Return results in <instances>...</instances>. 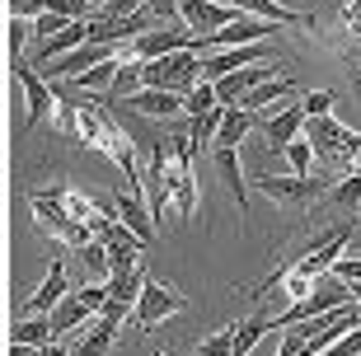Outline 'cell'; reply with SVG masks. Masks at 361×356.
<instances>
[{
  "label": "cell",
  "instance_id": "obj_35",
  "mask_svg": "<svg viewBox=\"0 0 361 356\" xmlns=\"http://www.w3.org/2000/svg\"><path fill=\"white\" fill-rule=\"evenodd\" d=\"M66 28H71V19H61V14L47 10L38 24H33V33H38V42H47V38H56V33H66Z\"/></svg>",
  "mask_w": 361,
  "mask_h": 356
},
{
  "label": "cell",
  "instance_id": "obj_44",
  "mask_svg": "<svg viewBox=\"0 0 361 356\" xmlns=\"http://www.w3.org/2000/svg\"><path fill=\"white\" fill-rule=\"evenodd\" d=\"M38 356H71V352H66V347H61V343H47V347H42Z\"/></svg>",
  "mask_w": 361,
  "mask_h": 356
},
{
  "label": "cell",
  "instance_id": "obj_2",
  "mask_svg": "<svg viewBox=\"0 0 361 356\" xmlns=\"http://www.w3.org/2000/svg\"><path fill=\"white\" fill-rule=\"evenodd\" d=\"M192 155H197L192 136L178 132V136H174V150H169V164H164V183H169V192H174V211H178V216H192V211H197V178H192Z\"/></svg>",
  "mask_w": 361,
  "mask_h": 356
},
{
  "label": "cell",
  "instance_id": "obj_47",
  "mask_svg": "<svg viewBox=\"0 0 361 356\" xmlns=\"http://www.w3.org/2000/svg\"><path fill=\"white\" fill-rule=\"evenodd\" d=\"M90 5H94V10H104V5H108V0H90Z\"/></svg>",
  "mask_w": 361,
  "mask_h": 356
},
{
  "label": "cell",
  "instance_id": "obj_12",
  "mask_svg": "<svg viewBox=\"0 0 361 356\" xmlns=\"http://www.w3.org/2000/svg\"><path fill=\"white\" fill-rule=\"evenodd\" d=\"M263 80H272L268 66H244V70H235V75L216 80V104H221V108H240V99L249 90H258Z\"/></svg>",
  "mask_w": 361,
  "mask_h": 356
},
{
  "label": "cell",
  "instance_id": "obj_6",
  "mask_svg": "<svg viewBox=\"0 0 361 356\" xmlns=\"http://www.w3.org/2000/svg\"><path fill=\"white\" fill-rule=\"evenodd\" d=\"M183 309H188L183 290L164 286V281H146V290H141V300H136V324H141V329H155L160 319H169V314H183Z\"/></svg>",
  "mask_w": 361,
  "mask_h": 356
},
{
  "label": "cell",
  "instance_id": "obj_11",
  "mask_svg": "<svg viewBox=\"0 0 361 356\" xmlns=\"http://www.w3.org/2000/svg\"><path fill=\"white\" fill-rule=\"evenodd\" d=\"M66 295H71V290H66V263H61V258H52V267H47L42 286L24 300V309H28V314H52V309L66 300Z\"/></svg>",
  "mask_w": 361,
  "mask_h": 356
},
{
  "label": "cell",
  "instance_id": "obj_24",
  "mask_svg": "<svg viewBox=\"0 0 361 356\" xmlns=\"http://www.w3.org/2000/svg\"><path fill=\"white\" fill-rule=\"evenodd\" d=\"M221 118H226V108L216 104L212 113H202V118H192V122H188V136H192V145H197V150H202L207 141L216 145V132H221Z\"/></svg>",
  "mask_w": 361,
  "mask_h": 356
},
{
  "label": "cell",
  "instance_id": "obj_37",
  "mask_svg": "<svg viewBox=\"0 0 361 356\" xmlns=\"http://www.w3.org/2000/svg\"><path fill=\"white\" fill-rule=\"evenodd\" d=\"M305 113H310V118H329V113H334V94H329V90L305 94Z\"/></svg>",
  "mask_w": 361,
  "mask_h": 356
},
{
  "label": "cell",
  "instance_id": "obj_16",
  "mask_svg": "<svg viewBox=\"0 0 361 356\" xmlns=\"http://www.w3.org/2000/svg\"><path fill=\"white\" fill-rule=\"evenodd\" d=\"M212 159H216V169H221V178H226V188L235 192V202H240V216H244V211H249V188H244V173H240V150L216 145Z\"/></svg>",
  "mask_w": 361,
  "mask_h": 356
},
{
  "label": "cell",
  "instance_id": "obj_29",
  "mask_svg": "<svg viewBox=\"0 0 361 356\" xmlns=\"http://www.w3.org/2000/svg\"><path fill=\"white\" fill-rule=\"evenodd\" d=\"M281 155H286V164H291V173H295V178H310V159H314V150H310V141H305V136H295V141L286 145Z\"/></svg>",
  "mask_w": 361,
  "mask_h": 356
},
{
  "label": "cell",
  "instance_id": "obj_20",
  "mask_svg": "<svg viewBox=\"0 0 361 356\" xmlns=\"http://www.w3.org/2000/svg\"><path fill=\"white\" fill-rule=\"evenodd\" d=\"M118 66H122V56H113V61H104V66H94V70H85V75H75V80H71V90L99 94V99H104V94L113 90V80H118Z\"/></svg>",
  "mask_w": 361,
  "mask_h": 356
},
{
  "label": "cell",
  "instance_id": "obj_36",
  "mask_svg": "<svg viewBox=\"0 0 361 356\" xmlns=\"http://www.w3.org/2000/svg\"><path fill=\"white\" fill-rule=\"evenodd\" d=\"M28 33H33V24H28V19H10V56H14V61L24 56V42H28Z\"/></svg>",
  "mask_w": 361,
  "mask_h": 356
},
{
  "label": "cell",
  "instance_id": "obj_23",
  "mask_svg": "<svg viewBox=\"0 0 361 356\" xmlns=\"http://www.w3.org/2000/svg\"><path fill=\"white\" fill-rule=\"evenodd\" d=\"M291 90H295L291 80H263L258 90H249V94L240 99V108H249V113H258V108H268V104H277V99H286Z\"/></svg>",
  "mask_w": 361,
  "mask_h": 356
},
{
  "label": "cell",
  "instance_id": "obj_46",
  "mask_svg": "<svg viewBox=\"0 0 361 356\" xmlns=\"http://www.w3.org/2000/svg\"><path fill=\"white\" fill-rule=\"evenodd\" d=\"M352 173H357V178H361V155H357V164H352Z\"/></svg>",
  "mask_w": 361,
  "mask_h": 356
},
{
  "label": "cell",
  "instance_id": "obj_8",
  "mask_svg": "<svg viewBox=\"0 0 361 356\" xmlns=\"http://www.w3.org/2000/svg\"><path fill=\"white\" fill-rule=\"evenodd\" d=\"M254 188L263 192L268 202H277V207H305V202L319 197V178H272V173H263V178H254Z\"/></svg>",
  "mask_w": 361,
  "mask_h": 356
},
{
  "label": "cell",
  "instance_id": "obj_1",
  "mask_svg": "<svg viewBox=\"0 0 361 356\" xmlns=\"http://www.w3.org/2000/svg\"><path fill=\"white\" fill-rule=\"evenodd\" d=\"M343 305H352V286H348V281H338L334 272H329V277L314 281V290H310L305 300H295V305H286V309H281V314H277V329H291V324L319 319V314H329V309H343Z\"/></svg>",
  "mask_w": 361,
  "mask_h": 356
},
{
  "label": "cell",
  "instance_id": "obj_17",
  "mask_svg": "<svg viewBox=\"0 0 361 356\" xmlns=\"http://www.w3.org/2000/svg\"><path fill=\"white\" fill-rule=\"evenodd\" d=\"M272 329H277V319H272L268 309H258V314H249L244 324H235V356H249Z\"/></svg>",
  "mask_w": 361,
  "mask_h": 356
},
{
  "label": "cell",
  "instance_id": "obj_5",
  "mask_svg": "<svg viewBox=\"0 0 361 356\" xmlns=\"http://www.w3.org/2000/svg\"><path fill=\"white\" fill-rule=\"evenodd\" d=\"M183 47H197V38H188L178 28H150V33H141L136 42L122 47V61H160V56L183 52Z\"/></svg>",
  "mask_w": 361,
  "mask_h": 356
},
{
  "label": "cell",
  "instance_id": "obj_26",
  "mask_svg": "<svg viewBox=\"0 0 361 356\" xmlns=\"http://www.w3.org/2000/svg\"><path fill=\"white\" fill-rule=\"evenodd\" d=\"M80 253V263H85V277H113V267H108V244H99V239H94V244H85V249H75Z\"/></svg>",
  "mask_w": 361,
  "mask_h": 356
},
{
  "label": "cell",
  "instance_id": "obj_48",
  "mask_svg": "<svg viewBox=\"0 0 361 356\" xmlns=\"http://www.w3.org/2000/svg\"><path fill=\"white\" fill-rule=\"evenodd\" d=\"M160 356H164V352H160Z\"/></svg>",
  "mask_w": 361,
  "mask_h": 356
},
{
  "label": "cell",
  "instance_id": "obj_10",
  "mask_svg": "<svg viewBox=\"0 0 361 356\" xmlns=\"http://www.w3.org/2000/svg\"><path fill=\"white\" fill-rule=\"evenodd\" d=\"M113 207H118V221L132 230L136 239H155V216H150V202H141V192H132V188H122L118 197H113Z\"/></svg>",
  "mask_w": 361,
  "mask_h": 356
},
{
  "label": "cell",
  "instance_id": "obj_9",
  "mask_svg": "<svg viewBox=\"0 0 361 356\" xmlns=\"http://www.w3.org/2000/svg\"><path fill=\"white\" fill-rule=\"evenodd\" d=\"M343 249H348V225H338V230H329V235L319 239V244H314V249L305 253V258H300V272H305V277H329V272H334V263L338 258H343Z\"/></svg>",
  "mask_w": 361,
  "mask_h": 356
},
{
  "label": "cell",
  "instance_id": "obj_25",
  "mask_svg": "<svg viewBox=\"0 0 361 356\" xmlns=\"http://www.w3.org/2000/svg\"><path fill=\"white\" fill-rule=\"evenodd\" d=\"M85 319H90V309H85V305L75 300V290H71L66 300L52 309V329H56V333H66V329H75V324H85Z\"/></svg>",
  "mask_w": 361,
  "mask_h": 356
},
{
  "label": "cell",
  "instance_id": "obj_40",
  "mask_svg": "<svg viewBox=\"0 0 361 356\" xmlns=\"http://www.w3.org/2000/svg\"><path fill=\"white\" fill-rule=\"evenodd\" d=\"M146 10L164 24V19H178V0H146Z\"/></svg>",
  "mask_w": 361,
  "mask_h": 356
},
{
  "label": "cell",
  "instance_id": "obj_19",
  "mask_svg": "<svg viewBox=\"0 0 361 356\" xmlns=\"http://www.w3.org/2000/svg\"><path fill=\"white\" fill-rule=\"evenodd\" d=\"M52 338H56L52 314H28L24 324H14V329H10V343H28V347H47Z\"/></svg>",
  "mask_w": 361,
  "mask_h": 356
},
{
  "label": "cell",
  "instance_id": "obj_22",
  "mask_svg": "<svg viewBox=\"0 0 361 356\" xmlns=\"http://www.w3.org/2000/svg\"><path fill=\"white\" fill-rule=\"evenodd\" d=\"M141 290H146V272H141V267H132V272H113V277H108V295L122 300V305H136Z\"/></svg>",
  "mask_w": 361,
  "mask_h": 356
},
{
  "label": "cell",
  "instance_id": "obj_34",
  "mask_svg": "<svg viewBox=\"0 0 361 356\" xmlns=\"http://www.w3.org/2000/svg\"><path fill=\"white\" fill-rule=\"evenodd\" d=\"M42 14H47V0H10V19H28V24H38Z\"/></svg>",
  "mask_w": 361,
  "mask_h": 356
},
{
  "label": "cell",
  "instance_id": "obj_15",
  "mask_svg": "<svg viewBox=\"0 0 361 356\" xmlns=\"http://www.w3.org/2000/svg\"><path fill=\"white\" fill-rule=\"evenodd\" d=\"M122 108H127V113H141V118H178V113H183V99L169 94V90H141Z\"/></svg>",
  "mask_w": 361,
  "mask_h": 356
},
{
  "label": "cell",
  "instance_id": "obj_7",
  "mask_svg": "<svg viewBox=\"0 0 361 356\" xmlns=\"http://www.w3.org/2000/svg\"><path fill=\"white\" fill-rule=\"evenodd\" d=\"M178 19H183L192 33H221V28H230L235 19H240V10H230V5H221V0H178Z\"/></svg>",
  "mask_w": 361,
  "mask_h": 356
},
{
  "label": "cell",
  "instance_id": "obj_39",
  "mask_svg": "<svg viewBox=\"0 0 361 356\" xmlns=\"http://www.w3.org/2000/svg\"><path fill=\"white\" fill-rule=\"evenodd\" d=\"M334 277L348 281V286H352V281H361V258H357V253H352V258H338V263H334Z\"/></svg>",
  "mask_w": 361,
  "mask_h": 356
},
{
  "label": "cell",
  "instance_id": "obj_32",
  "mask_svg": "<svg viewBox=\"0 0 361 356\" xmlns=\"http://www.w3.org/2000/svg\"><path fill=\"white\" fill-rule=\"evenodd\" d=\"M319 356H361V329L343 333V338H338V343H329Z\"/></svg>",
  "mask_w": 361,
  "mask_h": 356
},
{
  "label": "cell",
  "instance_id": "obj_31",
  "mask_svg": "<svg viewBox=\"0 0 361 356\" xmlns=\"http://www.w3.org/2000/svg\"><path fill=\"white\" fill-rule=\"evenodd\" d=\"M47 10L61 14V19H71V24H90V0H47Z\"/></svg>",
  "mask_w": 361,
  "mask_h": 356
},
{
  "label": "cell",
  "instance_id": "obj_18",
  "mask_svg": "<svg viewBox=\"0 0 361 356\" xmlns=\"http://www.w3.org/2000/svg\"><path fill=\"white\" fill-rule=\"evenodd\" d=\"M254 132V113L249 108H226V118H221V132H216V145H230V150H240V141Z\"/></svg>",
  "mask_w": 361,
  "mask_h": 356
},
{
  "label": "cell",
  "instance_id": "obj_30",
  "mask_svg": "<svg viewBox=\"0 0 361 356\" xmlns=\"http://www.w3.org/2000/svg\"><path fill=\"white\" fill-rule=\"evenodd\" d=\"M334 207H343V211H357V207H361V178H357V173L338 178V188H334Z\"/></svg>",
  "mask_w": 361,
  "mask_h": 356
},
{
  "label": "cell",
  "instance_id": "obj_21",
  "mask_svg": "<svg viewBox=\"0 0 361 356\" xmlns=\"http://www.w3.org/2000/svg\"><path fill=\"white\" fill-rule=\"evenodd\" d=\"M118 343V324H108V319H94V329L85 333V343L75 347L71 356H108Z\"/></svg>",
  "mask_w": 361,
  "mask_h": 356
},
{
  "label": "cell",
  "instance_id": "obj_28",
  "mask_svg": "<svg viewBox=\"0 0 361 356\" xmlns=\"http://www.w3.org/2000/svg\"><path fill=\"white\" fill-rule=\"evenodd\" d=\"M192 356H235V324H226L221 333H212L207 343H197Z\"/></svg>",
  "mask_w": 361,
  "mask_h": 356
},
{
  "label": "cell",
  "instance_id": "obj_42",
  "mask_svg": "<svg viewBox=\"0 0 361 356\" xmlns=\"http://www.w3.org/2000/svg\"><path fill=\"white\" fill-rule=\"evenodd\" d=\"M343 19L352 24V33H361V0H352L348 10H343Z\"/></svg>",
  "mask_w": 361,
  "mask_h": 356
},
{
  "label": "cell",
  "instance_id": "obj_45",
  "mask_svg": "<svg viewBox=\"0 0 361 356\" xmlns=\"http://www.w3.org/2000/svg\"><path fill=\"white\" fill-rule=\"evenodd\" d=\"M352 300H357V305H361V281H352Z\"/></svg>",
  "mask_w": 361,
  "mask_h": 356
},
{
  "label": "cell",
  "instance_id": "obj_14",
  "mask_svg": "<svg viewBox=\"0 0 361 356\" xmlns=\"http://www.w3.org/2000/svg\"><path fill=\"white\" fill-rule=\"evenodd\" d=\"M305 122H310L305 104H286V108L277 113V118H268V122H263V132H268V141L277 145V150H286V145H291L295 136L305 132Z\"/></svg>",
  "mask_w": 361,
  "mask_h": 356
},
{
  "label": "cell",
  "instance_id": "obj_13",
  "mask_svg": "<svg viewBox=\"0 0 361 356\" xmlns=\"http://www.w3.org/2000/svg\"><path fill=\"white\" fill-rule=\"evenodd\" d=\"M230 10L240 14H258V19H272V24H300V28H314V14H300V10H286L281 0H221Z\"/></svg>",
  "mask_w": 361,
  "mask_h": 356
},
{
  "label": "cell",
  "instance_id": "obj_33",
  "mask_svg": "<svg viewBox=\"0 0 361 356\" xmlns=\"http://www.w3.org/2000/svg\"><path fill=\"white\" fill-rule=\"evenodd\" d=\"M75 300H80L85 309H90V314H99V309L108 305V281H104V286H90V281H85V286L75 290Z\"/></svg>",
  "mask_w": 361,
  "mask_h": 356
},
{
  "label": "cell",
  "instance_id": "obj_27",
  "mask_svg": "<svg viewBox=\"0 0 361 356\" xmlns=\"http://www.w3.org/2000/svg\"><path fill=\"white\" fill-rule=\"evenodd\" d=\"M212 108H216V85H212V80H202L197 90L183 99V113H188V118H202V113H212Z\"/></svg>",
  "mask_w": 361,
  "mask_h": 356
},
{
  "label": "cell",
  "instance_id": "obj_43",
  "mask_svg": "<svg viewBox=\"0 0 361 356\" xmlns=\"http://www.w3.org/2000/svg\"><path fill=\"white\" fill-rule=\"evenodd\" d=\"M42 347H28V343H10V356H38Z\"/></svg>",
  "mask_w": 361,
  "mask_h": 356
},
{
  "label": "cell",
  "instance_id": "obj_3",
  "mask_svg": "<svg viewBox=\"0 0 361 356\" xmlns=\"http://www.w3.org/2000/svg\"><path fill=\"white\" fill-rule=\"evenodd\" d=\"M28 207H33L38 225L56 239V244H66V249H85V244H94V230L75 221V216L61 207V197H56V192H52V197H47V192H33V197H28Z\"/></svg>",
  "mask_w": 361,
  "mask_h": 356
},
{
  "label": "cell",
  "instance_id": "obj_41",
  "mask_svg": "<svg viewBox=\"0 0 361 356\" xmlns=\"http://www.w3.org/2000/svg\"><path fill=\"white\" fill-rule=\"evenodd\" d=\"M127 309H132V305H122V300H113V295H108V305L99 309V319H108V324H118V329H122V319H127Z\"/></svg>",
  "mask_w": 361,
  "mask_h": 356
},
{
  "label": "cell",
  "instance_id": "obj_38",
  "mask_svg": "<svg viewBox=\"0 0 361 356\" xmlns=\"http://www.w3.org/2000/svg\"><path fill=\"white\" fill-rule=\"evenodd\" d=\"M146 10V0H108L104 14H113V19H132V14Z\"/></svg>",
  "mask_w": 361,
  "mask_h": 356
},
{
  "label": "cell",
  "instance_id": "obj_4",
  "mask_svg": "<svg viewBox=\"0 0 361 356\" xmlns=\"http://www.w3.org/2000/svg\"><path fill=\"white\" fill-rule=\"evenodd\" d=\"M10 70H14V80L24 85V104H28L24 136H28L33 127H42V122H47V113H52V104H56V90H52V80H42V70L24 66V61H14Z\"/></svg>",
  "mask_w": 361,
  "mask_h": 356
}]
</instances>
